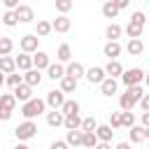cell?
I'll list each match as a JSON object with an SVG mask.
<instances>
[{"label": "cell", "mask_w": 149, "mask_h": 149, "mask_svg": "<svg viewBox=\"0 0 149 149\" xmlns=\"http://www.w3.org/2000/svg\"><path fill=\"white\" fill-rule=\"evenodd\" d=\"M44 107H47V100L30 98V100H26V102L21 105V114H23L26 119H35V116H40V114L44 112Z\"/></svg>", "instance_id": "cell-1"}, {"label": "cell", "mask_w": 149, "mask_h": 149, "mask_svg": "<svg viewBox=\"0 0 149 149\" xmlns=\"http://www.w3.org/2000/svg\"><path fill=\"white\" fill-rule=\"evenodd\" d=\"M14 133H16L19 142H26V140H30V137L37 135V123H35L33 119H26L23 123H19V126L14 128Z\"/></svg>", "instance_id": "cell-2"}, {"label": "cell", "mask_w": 149, "mask_h": 149, "mask_svg": "<svg viewBox=\"0 0 149 149\" xmlns=\"http://www.w3.org/2000/svg\"><path fill=\"white\" fill-rule=\"evenodd\" d=\"M121 81H123L126 86H135V84H142V81H144V72H142L140 68H130V70H123V74H121Z\"/></svg>", "instance_id": "cell-3"}, {"label": "cell", "mask_w": 149, "mask_h": 149, "mask_svg": "<svg viewBox=\"0 0 149 149\" xmlns=\"http://www.w3.org/2000/svg\"><path fill=\"white\" fill-rule=\"evenodd\" d=\"M37 47H40V37L37 35H23L21 37V51H26V54H35L37 51Z\"/></svg>", "instance_id": "cell-4"}, {"label": "cell", "mask_w": 149, "mask_h": 149, "mask_svg": "<svg viewBox=\"0 0 149 149\" xmlns=\"http://www.w3.org/2000/svg\"><path fill=\"white\" fill-rule=\"evenodd\" d=\"M63 102H65V93L58 88V91H49L47 93V105L51 107V109H61L63 107Z\"/></svg>", "instance_id": "cell-5"}, {"label": "cell", "mask_w": 149, "mask_h": 149, "mask_svg": "<svg viewBox=\"0 0 149 149\" xmlns=\"http://www.w3.org/2000/svg\"><path fill=\"white\" fill-rule=\"evenodd\" d=\"M105 77H107L105 68H98V65H93V68H88V70H86V79H88L91 84H100Z\"/></svg>", "instance_id": "cell-6"}, {"label": "cell", "mask_w": 149, "mask_h": 149, "mask_svg": "<svg viewBox=\"0 0 149 149\" xmlns=\"http://www.w3.org/2000/svg\"><path fill=\"white\" fill-rule=\"evenodd\" d=\"M116 88H119L116 77H105V79L100 81V91H102V95H114Z\"/></svg>", "instance_id": "cell-7"}, {"label": "cell", "mask_w": 149, "mask_h": 149, "mask_svg": "<svg viewBox=\"0 0 149 149\" xmlns=\"http://www.w3.org/2000/svg\"><path fill=\"white\" fill-rule=\"evenodd\" d=\"M14 95H16V100H19V102H26V100H30V98H33V86L23 81V84H19V86L14 88Z\"/></svg>", "instance_id": "cell-8"}, {"label": "cell", "mask_w": 149, "mask_h": 149, "mask_svg": "<svg viewBox=\"0 0 149 149\" xmlns=\"http://www.w3.org/2000/svg\"><path fill=\"white\" fill-rule=\"evenodd\" d=\"M65 142H68L70 147H81V142H84V130H81V128H72V130H68Z\"/></svg>", "instance_id": "cell-9"}, {"label": "cell", "mask_w": 149, "mask_h": 149, "mask_svg": "<svg viewBox=\"0 0 149 149\" xmlns=\"http://www.w3.org/2000/svg\"><path fill=\"white\" fill-rule=\"evenodd\" d=\"M14 12H16V16H19V21H21V23H30V21L35 19L33 7H28V5H19Z\"/></svg>", "instance_id": "cell-10"}, {"label": "cell", "mask_w": 149, "mask_h": 149, "mask_svg": "<svg viewBox=\"0 0 149 149\" xmlns=\"http://www.w3.org/2000/svg\"><path fill=\"white\" fill-rule=\"evenodd\" d=\"M51 26H54V30H56V33H68L72 23H70L68 14H58V16H56V19L51 21Z\"/></svg>", "instance_id": "cell-11"}, {"label": "cell", "mask_w": 149, "mask_h": 149, "mask_svg": "<svg viewBox=\"0 0 149 149\" xmlns=\"http://www.w3.org/2000/svg\"><path fill=\"white\" fill-rule=\"evenodd\" d=\"M102 54H105L109 61H114V58H119V54H121V44H119L116 40H109V42L102 47Z\"/></svg>", "instance_id": "cell-12"}, {"label": "cell", "mask_w": 149, "mask_h": 149, "mask_svg": "<svg viewBox=\"0 0 149 149\" xmlns=\"http://www.w3.org/2000/svg\"><path fill=\"white\" fill-rule=\"evenodd\" d=\"M33 65L37 68V70H47L49 65H51V61H49V54H44V51H35L33 54Z\"/></svg>", "instance_id": "cell-13"}, {"label": "cell", "mask_w": 149, "mask_h": 149, "mask_svg": "<svg viewBox=\"0 0 149 149\" xmlns=\"http://www.w3.org/2000/svg\"><path fill=\"white\" fill-rule=\"evenodd\" d=\"M23 81L30 84V86L35 88V86H40V81H42V72H40L37 68H30V70L23 72Z\"/></svg>", "instance_id": "cell-14"}, {"label": "cell", "mask_w": 149, "mask_h": 149, "mask_svg": "<svg viewBox=\"0 0 149 149\" xmlns=\"http://www.w3.org/2000/svg\"><path fill=\"white\" fill-rule=\"evenodd\" d=\"M65 74H70V77H74V79H79V77H86V70H84V65H81L79 61H72V63H68Z\"/></svg>", "instance_id": "cell-15"}, {"label": "cell", "mask_w": 149, "mask_h": 149, "mask_svg": "<svg viewBox=\"0 0 149 149\" xmlns=\"http://www.w3.org/2000/svg\"><path fill=\"white\" fill-rule=\"evenodd\" d=\"M63 121H65V114H63L61 109H51V112H47V123H49L51 128L63 126Z\"/></svg>", "instance_id": "cell-16"}, {"label": "cell", "mask_w": 149, "mask_h": 149, "mask_svg": "<svg viewBox=\"0 0 149 149\" xmlns=\"http://www.w3.org/2000/svg\"><path fill=\"white\" fill-rule=\"evenodd\" d=\"M14 61H16V70H23V72H26V70L35 68V65H33V56H30V54H26V51H23V54H19Z\"/></svg>", "instance_id": "cell-17"}, {"label": "cell", "mask_w": 149, "mask_h": 149, "mask_svg": "<svg viewBox=\"0 0 149 149\" xmlns=\"http://www.w3.org/2000/svg\"><path fill=\"white\" fill-rule=\"evenodd\" d=\"M126 51H128L130 56H140V54L144 51V44H142V40H140V37H133V40H128V44H126Z\"/></svg>", "instance_id": "cell-18"}, {"label": "cell", "mask_w": 149, "mask_h": 149, "mask_svg": "<svg viewBox=\"0 0 149 149\" xmlns=\"http://www.w3.org/2000/svg\"><path fill=\"white\" fill-rule=\"evenodd\" d=\"M47 77H49V79H54V81H56V79L61 81V79L65 77V68H63L61 63H56V65L51 63V65L47 68Z\"/></svg>", "instance_id": "cell-19"}, {"label": "cell", "mask_w": 149, "mask_h": 149, "mask_svg": "<svg viewBox=\"0 0 149 149\" xmlns=\"http://www.w3.org/2000/svg\"><path fill=\"white\" fill-rule=\"evenodd\" d=\"M95 135H98V140H100V142H109V140H112V135H114V128H112L109 123H102V126H98V128H95Z\"/></svg>", "instance_id": "cell-20"}, {"label": "cell", "mask_w": 149, "mask_h": 149, "mask_svg": "<svg viewBox=\"0 0 149 149\" xmlns=\"http://www.w3.org/2000/svg\"><path fill=\"white\" fill-rule=\"evenodd\" d=\"M0 72H5V74L16 72V61L12 56H0Z\"/></svg>", "instance_id": "cell-21"}, {"label": "cell", "mask_w": 149, "mask_h": 149, "mask_svg": "<svg viewBox=\"0 0 149 149\" xmlns=\"http://www.w3.org/2000/svg\"><path fill=\"white\" fill-rule=\"evenodd\" d=\"M105 72H107V77H121V74H123V65L114 58V61H109V63L105 65Z\"/></svg>", "instance_id": "cell-22"}, {"label": "cell", "mask_w": 149, "mask_h": 149, "mask_svg": "<svg viewBox=\"0 0 149 149\" xmlns=\"http://www.w3.org/2000/svg\"><path fill=\"white\" fill-rule=\"evenodd\" d=\"M128 133H130V142H135V144H140V142L147 140V135H144V126H130Z\"/></svg>", "instance_id": "cell-23"}, {"label": "cell", "mask_w": 149, "mask_h": 149, "mask_svg": "<svg viewBox=\"0 0 149 149\" xmlns=\"http://www.w3.org/2000/svg\"><path fill=\"white\" fill-rule=\"evenodd\" d=\"M16 95L14 93H0V107H5V109H12L14 112V107H16Z\"/></svg>", "instance_id": "cell-24"}, {"label": "cell", "mask_w": 149, "mask_h": 149, "mask_svg": "<svg viewBox=\"0 0 149 149\" xmlns=\"http://www.w3.org/2000/svg\"><path fill=\"white\" fill-rule=\"evenodd\" d=\"M119 12H121V9H119L112 0H107V2L102 5V16H105V19H116V16H119Z\"/></svg>", "instance_id": "cell-25"}, {"label": "cell", "mask_w": 149, "mask_h": 149, "mask_svg": "<svg viewBox=\"0 0 149 149\" xmlns=\"http://www.w3.org/2000/svg\"><path fill=\"white\" fill-rule=\"evenodd\" d=\"M119 105H121V109H123V112H128V109H133V107L137 105V100H135V98H133V95L126 91V93H121V98H119Z\"/></svg>", "instance_id": "cell-26"}, {"label": "cell", "mask_w": 149, "mask_h": 149, "mask_svg": "<svg viewBox=\"0 0 149 149\" xmlns=\"http://www.w3.org/2000/svg\"><path fill=\"white\" fill-rule=\"evenodd\" d=\"M98 142H100V140H98L95 130H84V142H81V147H86V149H95Z\"/></svg>", "instance_id": "cell-27"}, {"label": "cell", "mask_w": 149, "mask_h": 149, "mask_svg": "<svg viewBox=\"0 0 149 149\" xmlns=\"http://www.w3.org/2000/svg\"><path fill=\"white\" fill-rule=\"evenodd\" d=\"M56 58H58L61 63H70V58H72V49H70V44H61L58 51H56Z\"/></svg>", "instance_id": "cell-28"}, {"label": "cell", "mask_w": 149, "mask_h": 149, "mask_svg": "<svg viewBox=\"0 0 149 149\" xmlns=\"http://www.w3.org/2000/svg\"><path fill=\"white\" fill-rule=\"evenodd\" d=\"M74 88H77V79L70 77V74H65V77L61 79V91H63V93H72Z\"/></svg>", "instance_id": "cell-29"}, {"label": "cell", "mask_w": 149, "mask_h": 149, "mask_svg": "<svg viewBox=\"0 0 149 149\" xmlns=\"http://www.w3.org/2000/svg\"><path fill=\"white\" fill-rule=\"evenodd\" d=\"M63 126H65L68 130H72V128H81V119H79V114H65Z\"/></svg>", "instance_id": "cell-30"}, {"label": "cell", "mask_w": 149, "mask_h": 149, "mask_svg": "<svg viewBox=\"0 0 149 149\" xmlns=\"http://www.w3.org/2000/svg\"><path fill=\"white\" fill-rule=\"evenodd\" d=\"M2 23H5L7 28H14V26L19 23V16H16V12H14V9H7V12L2 14Z\"/></svg>", "instance_id": "cell-31"}, {"label": "cell", "mask_w": 149, "mask_h": 149, "mask_svg": "<svg viewBox=\"0 0 149 149\" xmlns=\"http://www.w3.org/2000/svg\"><path fill=\"white\" fill-rule=\"evenodd\" d=\"M54 30V26H51V21H37V37H47L49 33Z\"/></svg>", "instance_id": "cell-32"}, {"label": "cell", "mask_w": 149, "mask_h": 149, "mask_svg": "<svg viewBox=\"0 0 149 149\" xmlns=\"http://www.w3.org/2000/svg\"><path fill=\"white\" fill-rule=\"evenodd\" d=\"M63 114H79V102L77 100H65L63 107H61Z\"/></svg>", "instance_id": "cell-33"}, {"label": "cell", "mask_w": 149, "mask_h": 149, "mask_svg": "<svg viewBox=\"0 0 149 149\" xmlns=\"http://www.w3.org/2000/svg\"><path fill=\"white\" fill-rule=\"evenodd\" d=\"M14 49V42L9 37H0V56H9Z\"/></svg>", "instance_id": "cell-34"}, {"label": "cell", "mask_w": 149, "mask_h": 149, "mask_svg": "<svg viewBox=\"0 0 149 149\" xmlns=\"http://www.w3.org/2000/svg\"><path fill=\"white\" fill-rule=\"evenodd\" d=\"M105 35H107L109 40H119V37H121V26H119V23H109L107 30H105Z\"/></svg>", "instance_id": "cell-35"}, {"label": "cell", "mask_w": 149, "mask_h": 149, "mask_svg": "<svg viewBox=\"0 0 149 149\" xmlns=\"http://www.w3.org/2000/svg\"><path fill=\"white\" fill-rule=\"evenodd\" d=\"M142 28H144V26H137V23H128V26H126V35H128L130 40H133V37H140V35H142Z\"/></svg>", "instance_id": "cell-36"}, {"label": "cell", "mask_w": 149, "mask_h": 149, "mask_svg": "<svg viewBox=\"0 0 149 149\" xmlns=\"http://www.w3.org/2000/svg\"><path fill=\"white\" fill-rule=\"evenodd\" d=\"M121 126H126V128L135 126V114H133V109H128V112H121Z\"/></svg>", "instance_id": "cell-37"}, {"label": "cell", "mask_w": 149, "mask_h": 149, "mask_svg": "<svg viewBox=\"0 0 149 149\" xmlns=\"http://www.w3.org/2000/svg\"><path fill=\"white\" fill-rule=\"evenodd\" d=\"M7 84H9L12 88H16L19 84H23V74H19V72H12V74H7Z\"/></svg>", "instance_id": "cell-38"}, {"label": "cell", "mask_w": 149, "mask_h": 149, "mask_svg": "<svg viewBox=\"0 0 149 149\" xmlns=\"http://www.w3.org/2000/svg\"><path fill=\"white\" fill-rule=\"evenodd\" d=\"M95 128H98V121H95L93 116L81 119V130H95Z\"/></svg>", "instance_id": "cell-39"}, {"label": "cell", "mask_w": 149, "mask_h": 149, "mask_svg": "<svg viewBox=\"0 0 149 149\" xmlns=\"http://www.w3.org/2000/svg\"><path fill=\"white\" fill-rule=\"evenodd\" d=\"M56 9H58L61 14H68V12L72 9V0H56Z\"/></svg>", "instance_id": "cell-40"}, {"label": "cell", "mask_w": 149, "mask_h": 149, "mask_svg": "<svg viewBox=\"0 0 149 149\" xmlns=\"http://www.w3.org/2000/svg\"><path fill=\"white\" fill-rule=\"evenodd\" d=\"M130 23L144 26V23H147V16H144V12H133V16H130Z\"/></svg>", "instance_id": "cell-41"}, {"label": "cell", "mask_w": 149, "mask_h": 149, "mask_svg": "<svg viewBox=\"0 0 149 149\" xmlns=\"http://www.w3.org/2000/svg\"><path fill=\"white\" fill-rule=\"evenodd\" d=\"M109 126L116 130V128H121V112H112L109 114Z\"/></svg>", "instance_id": "cell-42"}, {"label": "cell", "mask_w": 149, "mask_h": 149, "mask_svg": "<svg viewBox=\"0 0 149 149\" xmlns=\"http://www.w3.org/2000/svg\"><path fill=\"white\" fill-rule=\"evenodd\" d=\"M49 149H70V144H68V142H65V140H54V142H51V147H49Z\"/></svg>", "instance_id": "cell-43"}, {"label": "cell", "mask_w": 149, "mask_h": 149, "mask_svg": "<svg viewBox=\"0 0 149 149\" xmlns=\"http://www.w3.org/2000/svg\"><path fill=\"white\" fill-rule=\"evenodd\" d=\"M9 119H12V109L0 107V121H9Z\"/></svg>", "instance_id": "cell-44"}, {"label": "cell", "mask_w": 149, "mask_h": 149, "mask_svg": "<svg viewBox=\"0 0 149 149\" xmlns=\"http://www.w3.org/2000/svg\"><path fill=\"white\" fill-rule=\"evenodd\" d=\"M140 107H142L144 112H149V93H144V95H142V100H140Z\"/></svg>", "instance_id": "cell-45"}, {"label": "cell", "mask_w": 149, "mask_h": 149, "mask_svg": "<svg viewBox=\"0 0 149 149\" xmlns=\"http://www.w3.org/2000/svg\"><path fill=\"white\" fill-rule=\"evenodd\" d=\"M2 2H5L7 9H16V7H19V0H2Z\"/></svg>", "instance_id": "cell-46"}, {"label": "cell", "mask_w": 149, "mask_h": 149, "mask_svg": "<svg viewBox=\"0 0 149 149\" xmlns=\"http://www.w3.org/2000/svg\"><path fill=\"white\" fill-rule=\"evenodd\" d=\"M112 2H114V5L119 7V9H126V7L130 5V0H112Z\"/></svg>", "instance_id": "cell-47"}, {"label": "cell", "mask_w": 149, "mask_h": 149, "mask_svg": "<svg viewBox=\"0 0 149 149\" xmlns=\"http://www.w3.org/2000/svg\"><path fill=\"white\" fill-rule=\"evenodd\" d=\"M142 126H144V128H149V112H144V114H142Z\"/></svg>", "instance_id": "cell-48"}, {"label": "cell", "mask_w": 149, "mask_h": 149, "mask_svg": "<svg viewBox=\"0 0 149 149\" xmlns=\"http://www.w3.org/2000/svg\"><path fill=\"white\" fill-rule=\"evenodd\" d=\"M95 149H112V144H109V142H98Z\"/></svg>", "instance_id": "cell-49"}, {"label": "cell", "mask_w": 149, "mask_h": 149, "mask_svg": "<svg viewBox=\"0 0 149 149\" xmlns=\"http://www.w3.org/2000/svg\"><path fill=\"white\" fill-rule=\"evenodd\" d=\"M114 149H130V142H119Z\"/></svg>", "instance_id": "cell-50"}, {"label": "cell", "mask_w": 149, "mask_h": 149, "mask_svg": "<svg viewBox=\"0 0 149 149\" xmlns=\"http://www.w3.org/2000/svg\"><path fill=\"white\" fill-rule=\"evenodd\" d=\"M7 81V77H5V72H0V88H2V84Z\"/></svg>", "instance_id": "cell-51"}, {"label": "cell", "mask_w": 149, "mask_h": 149, "mask_svg": "<svg viewBox=\"0 0 149 149\" xmlns=\"http://www.w3.org/2000/svg\"><path fill=\"white\" fill-rule=\"evenodd\" d=\"M14 149H30V147H28V144H23V142H19V144H16Z\"/></svg>", "instance_id": "cell-52"}, {"label": "cell", "mask_w": 149, "mask_h": 149, "mask_svg": "<svg viewBox=\"0 0 149 149\" xmlns=\"http://www.w3.org/2000/svg\"><path fill=\"white\" fill-rule=\"evenodd\" d=\"M144 84H147V88H149V72L144 74Z\"/></svg>", "instance_id": "cell-53"}, {"label": "cell", "mask_w": 149, "mask_h": 149, "mask_svg": "<svg viewBox=\"0 0 149 149\" xmlns=\"http://www.w3.org/2000/svg\"><path fill=\"white\" fill-rule=\"evenodd\" d=\"M144 135H147V140H149V128H144Z\"/></svg>", "instance_id": "cell-54"}, {"label": "cell", "mask_w": 149, "mask_h": 149, "mask_svg": "<svg viewBox=\"0 0 149 149\" xmlns=\"http://www.w3.org/2000/svg\"><path fill=\"white\" fill-rule=\"evenodd\" d=\"M144 2H149V0H144Z\"/></svg>", "instance_id": "cell-55"}]
</instances>
